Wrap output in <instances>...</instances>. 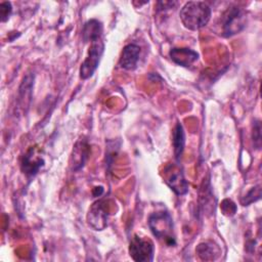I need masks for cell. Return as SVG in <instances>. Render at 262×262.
Segmentation results:
<instances>
[{
    "label": "cell",
    "mask_w": 262,
    "mask_h": 262,
    "mask_svg": "<svg viewBox=\"0 0 262 262\" xmlns=\"http://www.w3.org/2000/svg\"><path fill=\"white\" fill-rule=\"evenodd\" d=\"M171 59L178 66L188 68L199 59V53L189 48H172L169 52Z\"/></svg>",
    "instance_id": "cell-10"
},
{
    "label": "cell",
    "mask_w": 262,
    "mask_h": 262,
    "mask_svg": "<svg viewBox=\"0 0 262 262\" xmlns=\"http://www.w3.org/2000/svg\"><path fill=\"white\" fill-rule=\"evenodd\" d=\"M148 226L156 237L163 239L169 246L175 245L173 219L168 212L152 213L148 217Z\"/></svg>",
    "instance_id": "cell-2"
},
{
    "label": "cell",
    "mask_w": 262,
    "mask_h": 262,
    "mask_svg": "<svg viewBox=\"0 0 262 262\" xmlns=\"http://www.w3.org/2000/svg\"><path fill=\"white\" fill-rule=\"evenodd\" d=\"M165 182L177 194L183 195L188 191V183L183 176V172L179 165L171 164L164 172Z\"/></svg>",
    "instance_id": "cell-6"
},
{
    "label": "cell",
    "mask_w": 262,
    "mask_h": 262,
    "mask_svg": "<svg viewBox=\"0 0 262 262\" xmlns=\"http://www.w3.org/2000/svg\"><path fill=\"white\" fill-rule=\"evenodd\" d=\"M253 141L256 148H260L261 146V126L259 121H255L253 128Z\"/></svg>",
    "instance_id": "cell-16"
},
{
    "label": "cell",
    "mask_w": 262,
    "mask_h": 262,
    "mask_svg": "<svg viewBox=\"0 0 262 262\" xmlns=\"http://www.w3.org/2000/svg\"><path fill=\"white\" fill-rule=\"evenodd\" d=\"M172 143H173V149H174V156L177 162L180 161L181 155L184 149L185 144V135L183 127L180 123H177L172 134Z\"/></svg>",
    "instance_id": "cell-14"
},
{
    "label": "cell",
    "mask_w": 262,
    "mask_h": 262,
    "mask_svg": "<svg viewBox=\"0 0 262 262\" xmlns=\"http://www.w3.org/2000/svg\"><path fill=\"white\" fill-rule=\"evenodd\" d=\"M11 4L10 2H1L0 3V18L1 21L4 23L9 18V15L11 13Z\"/></svg>",
    "instance_id": "cell-17"
},
{
    "label": "cell",
    "mask_w": 262,
    "mask_h": 262,
    "mask_svg": "<svg viewBox=\"0 0 262 262\" xmlns=\"http://www.w3.org/2000/svg\"><path fill=\"white\" fill-rule=\"evenodd\" d=\"M246 27V13L239 7H230L222 15V35L225 37L239 33Z\"/></svg>",
    "instance_id": "cell-4"
},
{
    "label": "cell",
    "mask_w": 262,
    "mask_h": 262,
    "mask_svg": "<svg viewBox=\"0 0 262 262\" xmlns=\"http://www.w3.org/2000/svg\"><path fill=\"white\" fill-rule=\"evenodd\" d=\"M87 222L94 230H102L107 224V210L104 201L93 203L87 214Z\"/></svg>",
    "instance_id": "cell-7"
},
{
    "label": "cell",
    "mask_w": 262,
    "mask_h": 262,
    "mask_svg": "<svg viewBox=\"0 0 262 262\" xmlns=\"http://www.w3.org/2000/svg\"><path fill=\"white\" fill-rule=\"evenodd\" d=\"M44 165V160L39 154V150L34 146L30 147L24 155L21 161V170L27 176H35L41 167Z\"/></svg>",
    "instance_id": "cell-8"
},
{
    "label": "cell",
    "mask_w": 262,
    "mask_h": 262,
    "mask_svg": "<svg viewBox=\"0 0 262 262\" xmlns=\"http://www.w3.org/2000/svg\"><path fill=\"white\" fill-rule=\"evenodd\" d=\"M195 252L201 260L204 261H213L216 260L220 254V248L213 242H204L198 245Z\"/></svg>",
    "instance_id": "cell-12"
},
{
    "label": "cell",
    "mask_w": 262,
    "mask_h": 262,
    "mask_svg": "<svg viewBox=\"0 0 262 262\" xmlns=\"http://www.w3.org/2000/svg\"><path fill=\"white\" fill-rule=\"evenodd\" d=\"M89 154H90V145L88 144L87 140L80 139L79 141H77V143L74 146L73 156H72L73 162L71 165L73 170L77 171L83 168V166L85 165L86 161L89 158Z\"/></svg>",
    "instance_id": "cell-11"
},
{
    "label": "cell",
    "mask_w": 262,
    "mask_h": 262,
    "mask_svg": "<svg viewBox=\"0 0 262 262\" xmlns=\"http://www.w3.org/2000/svg\"><path fill=\"white\" fill-rule=\"evenodd\" d=\"M104 51V43L101 39L92 41L90 43L87 55L80 68V78L86 80L90 78L96 71L101 56Z\"/></svg>",
    "instance_id": "cell-3"
},
{
    "label": "cell",
    "mask_w": 262,
    "mask_h": 262,
    "mask_svg": "<svg viewBox=\"0 0 262 262\" xmlns=\"http://www.w3.org/2000/svg\"><path fill=\"white\" fill-rule=\"evenodd\" d=\"M102 35V24L97 19L88 20L82 31V36L84 42H92L98 39H101Z\"/></svg>",
    "instance_id": "cell-13"
},
{
    "label": "cell",
    "mask_w": 262,
    "mask_h": 262,
    "mask_svg": "<svg viewBox=\"0 0 262 262\" xmlns=\"http://www.w3.org/2000/svg\"><path fill=\"white\" fill-rule=\"evenodd\" d=\"M211 7L203 1H189L180 10L182 25L191 31H196L205 27L211 18Z\"/></svg>",
    "instance_id": "cell-1"
},
{
    "label": "cell",
    "mask_w": 262,
    "mask_h": 262,
    "mask_svg": "<svg viewBox=\"0 0 262 262\" xmlns=\"http://www.w3.org/2000/svg\"><path fill=\"white\" fill-rule=\"evenodd\" d=\"M155 247L150 239L134 234L129 244V255L137 262H150L154 260Z\"/></svg>",
    "instance_id": "cell-5"
},
{
    "label": "cell",
    "mask_w": 262,
    "mask_h": 262,
    "mask_svg": "<svg viewBox=\"0 0 262 262\" xmlns=\"http://www.w3.org/2000/svg\"><path fill=\"white\" fill-rule=\"evenodd\" d=\"M140 55V47L134 43L126 45L121 53L120 59H119V66L120 68L132 71L137 67L138 60Z\"/></svg>",
    "instance_id": "cell-9"
},
{
    "label": "cell",
    "mask_w": 262,
    "mask_h": 262,
    "mask_svg": "<svg viewBox=\"0 0 262 262\" xmlns=\"http://www.w3.org/2000/svg\"><path fill=\"white\" fill-rule=\"evenodd\" d=\"M260 195H261V191H260V186L258 185L252 188V190L245 196V201H242V203L244 206H248L249 204L259 200Z\"/></svg>",
    "instance_id": "cell-15"
}]
</instances>
